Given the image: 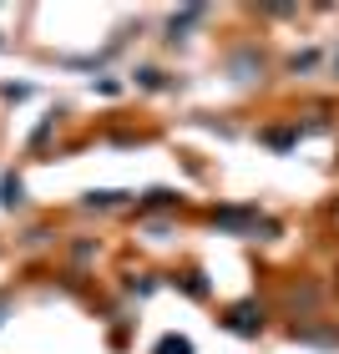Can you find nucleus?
I'll use <instances>...</instances> for the list:
<instances>
[{
    "instance_id": "1",
    "label": "nucleus",
    "mask_w": 339,
    "mask_h": 354,
    "mask_svg": "<svg viewBox=\"0 0 339 354\" xmlns=\"http://www.w3.org/2000/svg\"><path fill=\"white\" fill-rule=\"evenodd\" d=\"M258 324H264V319H258V309H248V304L228 314V329H238V334H258Z\"/></svg>"
},
{
    "instance_id": "2",
    "label": "nucleus",
    "mask_w": 339,
    "mask_h": 354,
    "mask_svg": "<svg viewBox=\"0 0 339 354\" xmlns=\"http://www.w3.org/2000/svg\"><path fill=\"white\" fill-rule=\"evenodd\" d=\"M157 354H192V344H187V339H163V349H157Z\"/></svg>"
}]
</instances>
